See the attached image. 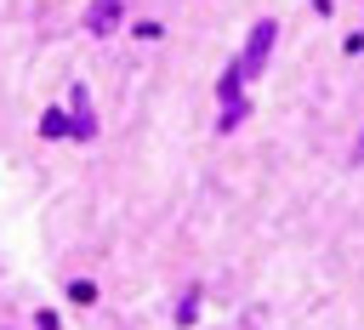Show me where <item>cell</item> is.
<instances>
[{"label": "cell", "mask_w": 364, "mask_h": 330, "mask_svg": "<svg viewBox=\"0 0 364 330\" xmlns=\"http://www.w3.org/2000/svg\"><path fill=\"white\" fill-rule=\"evenodd\" d=\"M267 51H273V23L262 17V23L250 28V40H245V63H239V74H262V63H267Z\"/></svg>", "instance_id": "obj_1"}, {"label": "cell", "mask_w": 364, "mask_h": 330, "mask_svg": "<svg viewBox=\"0 0 364 330\" xmlns=\"http://www.w3.org/2000/svg\"><path fill=\"white\" fill-rule=\"evenodd\" d=\"M119 6H125V0H91V11H85V28H91V34H108V28L119 23Z\"/></svg>", "instance_id": "obj_2"}, {"label": "cell", "mask_w": 364, "mask_h": 330, "mask_svg": "<svg viewBox=\"0 0 364 330\" xmlns=\"http://www.w3.org/2000/svg\"><path fill=\"white\" fill-rule=\"evenodd\" d=\"M222 102H228V108H222V131H233V125H239L250 108H245V97H222Z\"/></svg>", "instance_id": "obj_3"}, {"label": "cell", "mask_w": 364, "mask_h": 330, "mask_svg": "<svg viewBox=\"0 0 364 330\" xmlns=\"http://www.w3.org/2000/svg\"><path fill=\"white\" fill-rule=\"evenodd\" d=\"M40 131H46V137H63V131H68V119H63V114H46V119H40Z\"/></svg>", "instance_id": "obj_4"}]
</instances>
